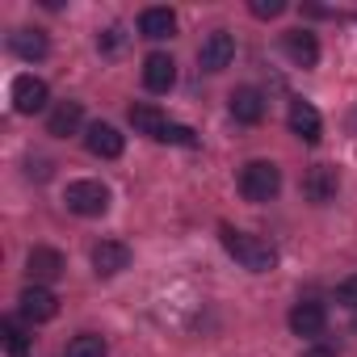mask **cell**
I'll return each instance as SVG.
<instances>
[{
    "instance_id": "obj_7",
    "label": "cell",
    "mask_w": 357,
    "mask_h": 357,
    "mask_svg": "<svg viewBox=\"0 0 357 357\" xmlns=\"http://www.w3.org/2000/svg\"><path fill=\"white\" fill-rule=\"evenodd\" d=\"M47 101H51L47 80H38V76H17L13 80V109L17 114H43Z\"/></svg>"
},
{
    "instance_id": "obj_18",
    "label": "cell",
    "mask_w": 357,
    "mask_h": 357,
    "mask_svg": "<svg viewBox=\"0 0 357 357\" xmlns=\"http://www.w3.org/2000/svg\"><path fill=\"white\" fill-rule=\"evenodd\" d=\"M139 34L160 43V38H172L176 34V13L172 9H143L139 13Z\"/></svg>"
},
{
    "instance_id": "obj_23",
    "label": "cell",
    "mask_w": 357,
    "mask_h": 357,
    "mask_svg": "<svg viewBox=\"0 0 357 357\" xmlns=\"http://www.w3.org/2000/svg\"><path fill=\"white\" fill-rule=\"evenodd\" d=\"M160 143H181V147H194V143H198V135H194L190 126H181V122H172V126L164 130V139H160Z\"/></svg>"
},
{
    "instance_id": "obj_14",
    "label": "cell",
    "mask_w": 357,
    "mask_h": 357,
    "mask_svg": "<svg viewBox=\"0 0 357 357\" xmlns=\"http://www.w3.org/2000/svg\"><path fill=\"white\" fill-rule=\"evenodd\" d=\"M80 122H84V109H80V101H59V105L47 114V135H55V139H68V135H76V130H80Z\"/></svg>"
},
{
    "instance_id": "obj_6",
    "label": "cell",
    "mask_w": 357,
    "mask_h": 357,
    "mask_svg": "<svg viewBox=\"0 0 357 357\" xmlns=\"http://www.w3.org/2000/svg\"><path fill=\"white\" fill-rule=\"evenodd\" d=\"M17 303H22V319H30V324H47L59 315V298L51 286H26Z\"/></svg>"
},
{
    "instance_id": "obj_1",
    "label": "cell",
    "mask_w": 357,
    "mask_h": 357,
    "mask_svg": "<svg viewBox=\"0 0 357 357\" xmlns=\"http://www.w3.org/2000/svg\"><path fill=\"white\" fill-rule=\"evenodd\" d=\"M219 236H223V248L248 269V273H269L273 265H278V248L269 244V240H261V236H248V231H236V227H219Z\"/></svg>"
},
{
    "instance_id": "obj_4",
    "label": "cell",
    "mask_w": 357,
    "mask_h": 357,
    "mask_svg": "<svg viewBox=\"0 0 357 357\" xmlns=\"http://www.w3.org/2000/svg\"><path fill=\"white\" fill-rule=\"evenodd\" d=\"M336 190H340V176H336L332 164H311V168L303 172V198H307V202L324 206V202L336 198Z\"/></svg>"
},
{
    "instance_id": "obj_8",
    "label": "cell",
    "mask_w": 357,
    "mask_h": 357,
    "mask_svg": "<svg viewBox=\"0 0 357 357\" xmlns=\"http://www.w3.org/2000/svg\"><path fill=\"white\" fill-rule=\"evenodd\" d=\"M227 109H231V118H236V122L257 126V122L265 118V93H261V89H252V84H240V89H231Z\"/></svg>"
},
{
    "instance_id": "obj_17",
    "label": "cell",
    "mask_w": 357,
    "mask_h": 357,
    "mask_svg": "<svg viewBox=\"0 0 357 357\" xmlns=\"http://www.w3.org/2000/svg\"><path fill=\"white\" fill-rule=\"evenodd\" d=\"M290 130H294L303 143H319L324 122H319V114H315L311 101H294V105H290Z\"/></svg>"
},
{
    "instance_id": "obj_21",
    "label": "cell",
    "mask_w": 357,
    "mask_h": 357,
    "mask_svg": "<svg viewBox=\"0 0 357 357\" xmlns=\"http://www.w3.org/2000/svg\"><path fill=\"white\" fill-rule=\"evenodd\" d=\"M63 357H109V349H105L101 336H76Z\"/></svg>"
},
{
    "instance_id": "obj_13",
    "label": "cell",
    "mask_w": 357,
    "mask_h": 357,
    "mask_svg": "<svg viewBox=\"0 0 357 357\" xmlns=\"http://www.w3.org/2000/svg\"><path fill=\"white\" fill-rule=\"evenodd\" d=\"M130 265V248L122 244V240H101L97 248H93V269H97V278H114V273H122Z\"/></svg>"
},
{
    "instance_id": "obj_2",
    "label": "cell",
    "mask_w": 357,
    "mask_h": 357,
    "mask_svg": "<svg viewBox=\"0 0 357 357\" xmlns=\"http://www.w3.org/2000/svg\"><path fill=\"white\" fill-rule=\"evenodd\" d=\"M282 190V168L273 160H248L240 168V194L248 202H273Z\"/></svg>"
},
{
    "instance_id": "obj_22",
    "label": "cell",
    "mask_w": 357,
    "mask_h": 357,
    "mask_svg": "<svg viewBox=\"0 0 357 357\" xmlns=\"http://www.w3.org/2000/svg\"><path fill=\"white\" fill-rule=\"evenodd\" d=\"M248 13L252 17H265V22L269 17H282L286 13V0H248Z\"/></svg>"
},
{
    "instance_id": "obj_24",
    "label": "cell",
    "mask_w": 357,
    "mask_h": 357,
    "mask_svg": "<svg viewBox=\"0 0 357 357\" xmlns=\"http://www.w3.org/2000/svg\"><path fill=\"white\" fill-rule=\"evenodd\" d=\"M336 303L349 307V311H357V278H344V282L336 286Z\"/></svg>"
},
{
    "instance_id": "obj_16",
    "label": "cell",
    "mask_w": 357,
    "mask_h": 357,
    "mask_svg": "<svg viewBox=\"0 0 357 357\" xmlns=\"http://www.w3.org/2000/svg\"><path fill=\"white\" fill-rule=\"evenodd\" d=\"M126 114H130V126H135L139 135H147V139H164V130L172 126V122H168L155 105H147V101H135Z\"/></svg>"
},
{
    "instance_id": "obj_15",
    "label": "cell",
    "mask_w": 357,
    "mask_h": 357,
    "mask_svg": "<svg viewBox=\"0 0 357 357\" xmlns=\"http://www.w3.org/2000/svg\"><path fill=\"white\" fill-rule=\"evenodd\" d=\"M9 51L17 59H26V63H38V59H47L51 43H47L43 30H17V34H9Z\"/></svg>"
},
{
    "instance_id": "obj_25",
    "label": "cell",
    "mask_w": 357,
    "mask_h": 357,
    "mask_svg": "<svg viewBox=\"0 0 357 357\" xmlns=\"http://www.w3.org/2000/svg\"><path fill=\"white\" fill-rule=\"evenodd\" d=\"M303 357H336V349H332V344H311Z\"/></svg>"
},
{
    "instance_id": "obj_20",
    "label": "cell",
    "mask_w": 357,
    "mask_h": 357,
    "mask_svg": "<svg viewBox=\"0 0 357 357\" xmlns=\"http://www.w3.org/2000/svg\"><path fill=\"white\" fill-rule=\"evenodd\" d=\"M0 336H5V349H9V357H26V353H30L26 328H22L17 319H5V324H0Z\"/></svg>"
},
{
    "instance_id": "obj_3",
    "label": "cell",
    "mask_w": 357,
    "mask_h": 357,
    "mask_svg": "<svg viewBox=\"0 0 357 357\" xmlns=\"http://www.w3.org/2000/svg\"><path fill=\"white\" fill-rule=\"evenodd\" d=\"M63 202H68L72 215H80V219H97V215L109 211V190H105L101 181H72V185L63 190Z\"/></svg>"
},
{
    "instance_id": "obj_11",
    "label": "cell",
    "mask_w": 357,
    "mask_h": 357,
    "mask_svg": "<svg viewBox=\"0 0 357 357\" xmlns=\"http://www.w3.org/2000/svg\"><path fill=\"white\" fill-rule=\"evenodd\" d=\"M143 84H147L151 93H168V89L176 84V63H172V55L151 51V55L143 59Z\"/></svg>"
},
{
    "instance_id": "obj_19",
    "label": "cell",
    "mask_w": 357,
    "mask_h": 357,
    "mask_svg": "<svg viewBox=\"0 0 357 357\" xmlns=\"http://www.w3.org/2000/svg\"><path fill=\"white\" fill-rule=\"evenodd\" d=\"M282 47H286V55H290L298 68H315V63H319V43H315V34H307V30H290V34L282 38Z\"/></svg>"
},
{
    "instance_id": "obj_5",
    "label": "cell",
    "mask_w": 357,
    "mask_h": 357,
    "mask_svg": "<svg viewBox=\"0 0 357 357\" xmlns=\"http://www.w3.org/2000/svg\"><path fill=\"white\" fill-rule=\"evenodd\" d=\"M231 59H236V38L227 30L206 34V43L198 47V68L202 72H223V68H231Z\"/></svg>"
},
{
    "instance_id": "obj_12",
    "label": "cell",
    "mask_w": 357,
    "mask_h": 357,
    "mask_svg": "<svg viewBox=\"0 0 357 357\" xmlns=\"http://www.w3.org/2000/svg\"><path fill=\"white\" fill-rule=\"evenodd\" d=\"M84 147H89L93 155H101V160H118L122 147H126V139H122L109 122H93V126L84 130Z\"/></svg>"
},
{
    "instance_id": "obj_10",
    "label": "cell",
    "mask_w": 357,
    "mask_h": 357,
    "mask_svg": "<svg viewBox=\"0 0 357 357\" xmlns=\"http://www.w3.org/2000/svg\"><path fill=\"white\" fill-rule=\"evenodd\" d=\"M26 269H30V278H34V286H51V282H59L63 278V257L55 252V248H30V257H26Z\"/></svg>"
},
{
    "instance_id": "obj_9",
    "label": "cell",
    "mask_w": 357,
    "mask_h": 357,
    "mask_svg": "<svg viewBox=\"0 0 357 357\" xmlns=\"http://www.w3.org/2000/svg\"><path fill=\"white\" fill-rule=\"evenodd\" d=\"M324 328H328V311H324V303H294L290 307V332L294 336H324Z\"/></svg>"
}]
</instances>
